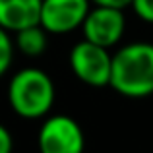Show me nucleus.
<instances>
[{
	"instance_id": "1",
	"label": "nucleus",
	"mask_w": 153,
	"mask_h": 153,
	"mask_svg": "<svg viewBox=\"0 0 153 153\" xmlns=\"http://www.w3.org/2000/svg\"><path fill=\"white\" fill-rule=\"evenodd\" d=\"M108 87L128 99L153 95V43H128L116 51Z\"/></svg>"
},
{
	"instance_id": "2",
	"label": "nucleus",
	"mask_w": 153,
	"mask_h": 153,
	"mask_svg": "<svg viewBox=\"0 0 153 153\" xmlns=\"http://www.w3.org/2000/svg\"><path fill=\"white\" fill-rule=\"evenodd\" d=\"M54 97L56 89L52 78L41 68H22L8 83V105L25 120L49 116Z\"/></svg>"
},
{
	"instance_id": "3",
	"label": "nucleus",
	"mask_w": 153,
	"mask_h": 153,
	"mask_svg": "<svg viewBox=\"0 0 153 153\" xmlns=\"http://www.w3.org/2000/svg\"><path fill=\"white\" fill-rule=\"evenodd\" d=\"M74 76L89 87H107L111 85L112 74V54L108 49L99 47L82 39L76 43L68 56Z\"/></svg>"
},
{
	"instance_id": "4",
	"label": "nucleus",
	"mask_w": 153,
	"mask_h": 153,
	"mask_svg": "<svg viewBox=\"0 0 153 153\" xmlns=\"http://www.w3.org/2000/svg\"><path fill=\"white\" fill-rule=\"evenodd\" d=\"M39 153H83L85 136L76 118L51 114L43 120L37 134Z\"/></svg>"
},
{
	"instance_id": "5",
	"label": "nucleus",
	"mask_w": 153,
	"mask_h": 153,
	"mask_svg": "<svg viewBox=\"0 0 153 153\" xmlns=\"http://www.w3.org/2000/svg\"><path fill=\"white\" fill-rule=\"evenodd\" d=\"M89 10L91 0H43L39 23L49 35L72 33L82 29Z\"/></svg>"
},
{
	"instance_id": "6",
	"label": "nucleus",
	"mask_w": 153,
	"mask_h": 153,
	"mask_svg": "<svg viewBox=\"0 0 153 153\" xmlns=\"http://www.w3.org/2000/svg\"><path fill=\"white\" fill-rule=\"evenodd\" d=\"M82 31L85 41L95 43L105 49H112L120 43L124 31H126L124 10L108 6H91L82 25Z\"/></svg>"
},
{
	"instance_id": "7",
	"label": "nucleus",
	"mask_w": 153,
	"mask_h": 153,
	"mask_svg": "<svg viewBox=\"0 0 153 153\" xmlns=\"http://www.w3.org/2000/svg\"><path fill=\"white\" fill-rule=\"evenodd\" d=\"M43 0H0V27L10 33L37 25Z\"/></svg>"
},
{
	"instance_id": "8",
	"label": "nucleus",
	"mask_w": 153,
	"mask_h": 153,
	"mask_svg": "<svg viewBox=\"0 0 153 153\" xmlns=\"http://www.w3.org/2000/svg\"><path fill=\"white\" fill-rule=\"evenodd\" d=\"M14 43H16V49L22 54L35 58V56H41L47 51V47H49V33H47V29L41 23H37V25L25 27V29L14 33Z\"/></svg>"
},
{
	"instance_id": "9",
	"label": "nucleus",
	"mask_w": 153,
	"mask_h": 153,
	"mask_svg": "<svg viewBox=\"0 0 153 153\" xmlns=\"http://www.w3.org/2000/svg\"><path fill=\"white\" fill-rule=\"evenodd\" d=\"M16 52V43L10 31H6L4 27H0V78L10 70L12 60H14Z\"/></svg>"
},
{
	"instance_id": "10",
	"label": "nucleus",
	"mask_w": 153,
	"mask_h": 153,
	"mask_svg": "<svg viewBox=\"0 0 153 153\" xmlns=\"http://www.w3.org/2000/svg\"><path fill=\"white\" fill-rule=\"evenodd\" d=\"M130 8L142 22L153 23V0H132Z\"/></svg>"
},
{
	"instance_id": "11",
	"label": "nucleus",
	"mask_w": 153,
	"mask_h": 153,
	"mask_svg": "<svg viewBox=\"0 0 153 153\" xmlns=\"http://www.w3.org/2000/svg\"><path fill=\"white\" fill-rule=\"evenodd\" d=\"M14 151V138L10 130L4 124H0V153H12Z\"/></svg>"
},
{
	"instance_id": "12",
	"label": "nucleus",
	"mask_w": 153,
	"mask_h": 153,
	"mask_svg": "<svg viewBox=\"0 0 153 153\" xmlns=\"http://www.w3.org/2000/svg\"><path fill=\"white\" fill-rule=\"evenodd\" d=\"M93 6H108V8H118V10H126L132 6V0H91Z\"/></svg>"
}]
</instances>
